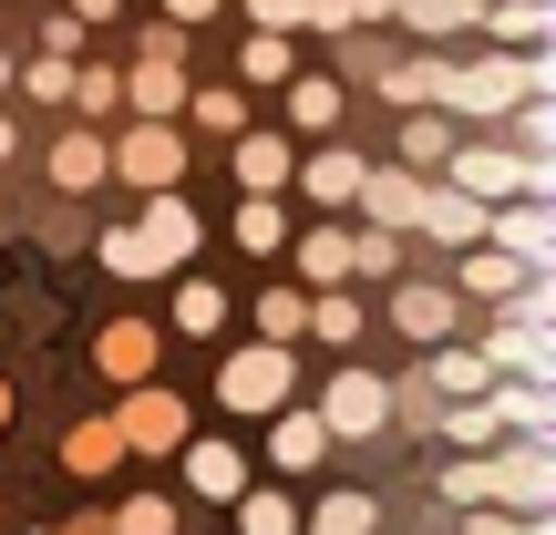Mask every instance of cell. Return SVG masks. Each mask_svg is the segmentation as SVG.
<instances>
[{
  "instance_id": "obj_25",
  "label": "cell",
  "mask_w": 556,
  "mask_h": 535,
  "mask_svg": "<svg viewBox=\"0 0 556 535\" xmlns=\"http://www.w3.org/2000/svg\"><path fill=\"white\" fill-rule=\"evenodd\" d=\"M227 330V289L217 278H186L176 268V309H165V340H217Z\"/></svg>"
},
{
  "instance_id": "obj_6",
  "label": "cell",
  "mask_w": 556,
  "mask_h": 535,
  "mask_svg": "<svg viewBox=\"0 0 556 535\" xmlns=\"http://www.w3.org/2000/svg\"><path fill=\"white\" fill-rule=\"evenodd\" d=\"M135 238H144V268L155 278H176V268H197V247H206V227H197V206L165 186V196H144V217H135Z\"/></svg>"
},
{
  "instance_id": "obj_32",
  "label": "cell",
  "mask_w": 556,
  "mask_h": 535,
  "mask_svg": "<svg viewBox=\"0 0 556 535\" xmlns=\"http://www.w3.org/2000/svg\"><path fill=\"white\" fill-rule=\"evenodd\" d=\"M227 238H238L248 258H278V247H289V206H278V196H238V217H227Z\"/></svg>"
},
{
  "instance_id": "obj_1",
  "label": "cell",
  "mask_w": 556,
  "mask_h": 535,
  "mask_svg": "<svg viewBox=\"0 0 556 535\" xmlns=\"http://www.w3.org/2000/svg\"><path fill=\"white\" fill-rule=\"evenodd\" d=\"M278 402H299V351H278V340H238V351L217 360V412L227 422H268Z\"/></svg>"
},
{
  "instance_id": "obj_39",
  "label": "cell",
  "mask_w": 556,
  "mask_h": 535,
  "mask_svg": "<svg viewBox=\"0 0 556 535\" xmlns=\"http://www.w3.org/2000/svg\"><path fill=\"white\" fill-rule=\"evenodd\" d=\"M392 0H299V31H381Z\"/></svg>"
},
{
  "instance_id": "obj_37",
  "label": "cell",
  "mask_w": 556,
  "mask_h": 535,
  "mask_svg": "<svg viewBox=\"0 0 556 535\" xmlns=\"http://www.w3.org/2000/svg\"><path fill=\"white\" fill-rule=\"evenodd\" d=\"M433 433L454 443V454H495V443H505V433H495V412H484V392H475V402H443Z\"/></svg>"
},
{
  "instance_id": "obj_46",
  "label": "cell",
  "mask_w": 556,
  "mask_h": 535,
  "mask_svg": "<svg viewBox=\"0 0 556 535\" xmlns=\"http://www.w3.org/2000/svg\"><path fill=\"white\" fill-rule=\"evenodd\" d=\"M41 52H62V62H83V21H73V11H52V21H41Z\"/></svg>"
},
{
  "instance_id": "obj_41",
  "label": "cell",
  "mask_w": 556,
  "mask_h": 535,
  "mask_svg": "<svg viewBox=\"0 0 556 535\" xmlns=\"http://www.w3.org/2000/svg\"><path fill=\"white\" fill-rule=\"evenodd\" d=\"M11 82H21V103L62 114V93H73V62H62V52H31V62H11Z\"/></svg>"
},
{
  "instance_id": "obj_42",
  "label": "cell",
  "mask_w": 556,
  "mask_h": 535,
  "mask_svg": "<svg viewBox=\"0 0 556 535\" xmlns=\"http://www.w3.org/2000/svg\"><path fill=\"white\" fill-rule=\"evenodd\" d=\"M433 495L454 505V515H464V505H495V463H484V454H454V463L433 474Z\"/></svg>"
},
{
  "instance_id": "obj_34",
  "label": "cell",
  "mask_w": 556,
  "mask_h": 535,
  "mask_svg": "<svg viewBox=\"0 0 556 535\" xmlns=\"http://www.w3.org/2000/svg\"><path fill=\"white\" fill-rule=\"evenodd\" d=\"M443 144H454V114H402V135H392V165L433 176V165H443Z\"/></svg>"
},
{
  "instance_id": "obj_16",
  "label": "cell",
  "mask_w": 556,
  "mask_h": 535,
  "mask_svg": "<svg viewBox=\"0 0 556 535\" xmlns=\"http://www.w3.org/2000/svg\"><path fill=\"white\" fill-rule=\"evenodd\" d=\"M124 114L176 124V114H186V62H176V52H135V62H124Z\"/></svg>"
},
{
  "instance_id": "obj_54",
  "label": "cell",
  "mask_w": 556,
  "mask_h": 535,
  "mask_svg": "<svg viewBox=\"0 0 556 535\" xmlns=\"http://www.w3.org/2000/svg\"><path fill=\"white\" fill-rule=\"evenodd\" d=\"M299 535H319V525H299Z\"/></svg>"
},
{
  "instance_id": "obj_17",
  "label": "cell",
  "mask_w": 556,
  "mask_h": 535,
  "mask_svg": "<svg viewBox=\"0 0 556 535\" xmlns=\"http://www.w3.org/2000/svg\"><path fill=\"white\" fill-rule=\"evenodd\" d=\"M475 41H495V52H546L556 41V0H475Z\"/></svg>"
},
{
  "instance_id": "obj_11",
  "label": "cell",
  "mask_w": 556,
  "mask_h": 535,
  "mask_svg": "<svg viewBox=\"0 0 556 535\" xmlns=\"http://www.w3.org/2000/svg\"><path fill=\"white\" fill-rule=\"evenodd\" d=\"M155 360H165V319H103L93 330V371L114 381V392L124 381H155Z\"/></svg>"
},
{
  "instance_id": "obj_18",
  "label": "cell",
  "mask_w": 556,
  "mask_h": 535,
  "mask_svg": "<svg viewBox=\"0 0 556 535\" xmlns=\"http://www.w3.org/2000/svg\"><path fill=\"white\" fill-rule=\"evenodd\" d=\"M484 412H495L505 443H556V381H495Z\"/></svg>"
},
{
  "instance_id": "obj_38",
  "label": "cell",
  "mask_w": 556,
  "mask_h": 535,
  "mask_svg": "<svg viewBox=\"0 0 556 535\" xmlns=\"http://www.w3.org/2000/svg\"><path fill=\"white\" fill-rule=\"evenodd\" d=\"M495 135H505V144H516V155H556V93H526V103H516V114H505V124H495Z\"/></svg>"
},
{
  "instance_id": "obj_19",
  "label": "cell",
  "mask_w": 556,
  "mask_h": 535,
  "mask_svg": "<svg viewBox=\"0 0 556 535\" xmlns=\"http://www.w3.org/2000/svg\"><path fill=\"white\" fill-rule=\"evenodd\" d=\"M475 351L495 360V381H556V330H526V319H495V330H484Z\"/></svg>"
},
{
  "instance_id": "obj_20",
  "label": "cell",
  "mask_w": 556,
  "mask_h": 535,
  "mask_svg": "<svg viewBox=\"0 0 556 535\" xmlns=\"http://www.w3.org/2000/svg\"><path fill=\"white\" fill-rule=\"evenodd\" d=\"M443 278H454V298H464V309H475V298H484V309H505V298H516V278H526V258H505V247H454V268H443Z\"/></svg>"
},
{
  "instance_id": "obj_52",
  "label": "cell",
  "mask_w": 556,
  "mask_h": 535,
  "mask_svg": "<svg viewBox=\"0 0 556 535\" xmlns=\"http://www.w3.org/2000/svg\"><path fill=\"white\" fill-rule=\"evenodd\" d=\"M0 433H11V381H0Z\"/></svg>"
},
{
  "instance_id": "obj_35",
  "label": "cell",
  "mask_w": 556,
  "mask_h": 535,
  "mask_svg": "<svg viewBox=\"0 0 556 535\" xmlns=\"http://www.w3.org/2000/svg\"><path fill=\"white\" fill-rule=\"evenodd\" d=\"M299 330H309V289H299V278H278V289H258V340H278V351H299Z\"/></svg>"
},
{
  "instance_id": "obj_36",
  "label": "cell",
  "mask_w": 556,
  "mask_h": 535,
  "mask_svg": "<svg viewBox=\"0 0 556 535\" xmlns=\"http://www.w3.org/2000/svg\"><path fill=\"white\" fill-rule=\"evenodd\" d=\"M238 535H299V495L289 484H248L238 495Z\"/></svg>"
},
{
  "instance_id": "obj_22",
  "label": "cell",
  "mask_w": 556,
  "mask_h": 535,
  "mask_svg": "<svg viewBox=\"0 0 556 535\" xmlns=\"http://www.w3.org/2000/svg\"><path fill=\"white\" fill-rule=\"evenodd\" d=\"M413 238H433V247H475L484 238V206L475 196H454V186H422V206H413Z\"/></svg>"
},
{
  "instance_id": "obj_50",
  "label": "cell",
  "mask_w": 556,
  "mask_h": 535,
  "mask_svg": "<svg viewBox=\"0 0 556 535\" xmlns=\"http://www.w3.org/2000/svg\"><path fill=\"white\" fill-rule=\"evenodd\" d=\"M21 155V114H0V165H11Z\"/></svg>"
},
{
  "instance_id": "obj_21",
  "label": "cell",
  "mask_w": 556,
  "mask_h": 535,
  "mask_svg": "<svg viewBox=\"0 0 556 535\" xmlns=\"http://www.w3.org/2000/svg\"><path fill=\"white\" fill-rule=\"evenodd\" d=\"M381 103H392V114H433V93H443V52L433 41H422V52H381Z\"/></svg>"
},
{
  "instance_id": "obj_14",
  "label": "cell",
  "mask_w": 556,
  "mask_h": 535,
  "mask_svg": "<svg viewBox=\"0 0 556 535\" xmlns=\"http://www.w3.org/2000/svg\"><path fill=\"white\" fill-rule=\"evenodd\" d=\"M41 176H52V196H93V186H114V165H103V124H62V135L41 144Z\"/></svg>"
},
{
  "instance_id": "obj_28",
  "label": "cell",
  "mask_w": 556,
  "mask_h": 535,
  "mask_svg": "<svg viewBox=\"0 0 556 535\" xmlns=\"http://www.w3.org/2000/svg\"><path fill=\"white\" fill-rule=\"evenodd\" d=\"M114 463H124V433H114V412H93V422H73V433H62V474L103 484Z\"/></svg>"
},
{
  "instance_id": "obj_4",
  "label": "cell",
  "mask_w": 556,
  "mask_h": 535,
  "mask_svg": "<svg viewBox=\"0 0 556 535\" xmlns=\"http://www.w3.org/2000/svg\"><path fill=\"white\" fill-rule=\"evenodd\" d=\"M114 433H124V454H176L186 433H197V412H186V392H165V381H124V402H114Z\"/></svg>"
},
{
  "instance_id": "obj_48",
  "label": "cell",
  "mask_w": 556,
  "mask_h": 535,
  "mask_svg": "<svg viewBox=\"0 0 556 535\" xmlns=\"http://www.w3.org/2000/svg\"><path fill=\"white\" fill-rule=\"evenodd\" d=\"M217 11H227V0H165L155 21H176V31H206V21H217Z\"/></svg>"
},
{
  "instance_id": "obj_33",
  "label": "cell",
  "mask_w": 556,
  "mask_h": 535,
  "mask_svg": "<svg viewBox=\"0 0 556 535\" xmlns=\"http://www.w3.org/2000/svg\"><path fill=\"white\" fill-rule=\"evenodd\" d=\"M299 525H319V535H381V495H361V484H340V495H319Z\"/></svg>"
},
{
  "instance_id": "obj_13",
  "label": "cell",
  "mask_w": 556,
  "mask_h": 535,
  "mask_svg": "<svg viewBox=\"0 0 556 535\" xmlns=\"http://www.w3.org/2000/svg\"><path fill=\"white\" fill-rule=\"evenodd\" d=\"M484 247H505V258H526V268H556V206H536V196L484 206Z\"/></svg>"
},
{
  "instance_id": "obj_24",
  "label": "cell",
  "mask_w": 556,
  "mask_h": 535,
  "mask_svg": "<svg viewBox=\"0 0 556 535\" xmlns=\"http://www.w3.org/2000/svg\"><path fill=\"white\" fill-rule=\"evenodd\" d=\"M176 124H197V135H248V124H258V103H248V82H186V114Z\"/></svg>"
},
{
  "instance_id": "obj_30",
  "label": "cell",
  "mask_w": 556,
  "mask_h": 535,
  "mask_svg": "<svg viewBox=\"0 0 556 535\" xmlns=\"http://www.w3.org/2000/svg\"><path fill=\"white\" fill-rule=\"evenodd\" d=\"M361 330H371V319H361L351 289H309V330H299V340H319V351H351Z\"/></svg>"
},
{
  "instance_id": "obj_47",
  "label": "cell",
  "mask_w": 556,
  "mask_h": 535,
  "mask_svg": "<svg viewBox=\"0 0 556 535\" xmlns=\"http://www.w3.org/2000/svg\"><path fill=\"white\" fill-rule=\"evenodd\" d=\"M248 31H299V0H248Z\"/></svg>"
},
{
  "instance_id": "obj_12",
  "label": "cell",
  "mask_w": 556,
  "mask_h": 535,
  "mask_svg": "<svg viewBox=\"0 0 556 535\" xmlns=\"http://www.w3.org/2000/svg\"><path fill=\"white\" fill-rule=\"evenodd\" d=\"M176 463H186V495H206V505H238L248 495V443H227V433H186Z\"/></svg>"
},
{
  "instance_id": "obj_27",
  "label": "cell",
  "mask_w": 556,
  "mask_h": 535,
  "mask_svg": "<svg viewBox=\"0 0 556 535\" xmlns=\"http://www.w3.org/2000/svg\"><path fill=\"white\" fill-rule=\"evenodd\" d=\"M299 289H351V227L340 217H319L299 238Z\"/></svg>"
},
{
  "instance_id": "obj_9",
  "label": "cell",
  "mask_w": 556,
  "mask_h": 535,
  "mask_svg": "<svg viewBox=\"0 0 556 535\" xmlns=\"http://www.w3.org/2000/svg\"><path fill=\"white\" fill-rule=\"evenodd\" d=\"M392 330H402V340H422V351H433V340H454V330H464L454 278H392Z\"/></svg>"
},
{
  "instance_id": "obj_10",
  "label": "cell",
  "mask_w": 556,
  "mask_h": 535,
  "mask_svg": "<svg viewBox=\"0 0 556 535\" xmlns=\"http://www.w3.org/2000/svg\"><path fill=\"white\" fill-rule=\"evenodd\" d=\"M289 165H299V144L278 135V124L227 135V176H238V196H289Z\"/></svg>"
},
{
  "instance_id": "obj_43",
  "label": "cell",
  "mask_w": 556,
  "mask_h": 535,
  "mask_svg": "<svg viewBox=\"0 0 556 535\" xmlns=\"http://www.w3.org/2000/svg\"><path fill=\"white\" fill-rule=\"evenodd\" d=\"M433 412H443V392L422 371H392V433H433Z\"/></svg>"
},
{
  "instance_id": "obj_29",
  "label": "cell",
  "mask_w": 556,
  "mask_h": 535,
  "mask_svg": "<svg viewBox=\"0 0 556 535\" xmlns=\"http://www.w3.org/2000/svg\"><path fill=\"white\" fill-rule=\"evenodd\" d=\"M289 73H299V31H248V41H238V73H227V82L268 93V82H289Z\"/></svg>"
},
{
  "instance_id": "obj_31",
  "label": "cell",
  "mask_w": 556,
  "mask_h": 535,
  "mask_svg": "<svg viewBox=\"0 0 556 535\" xmlns=\"http://www.w3.org/2000/svg\"><path fill=\"white\" fill-rule=\"evenodd\" d=\"M62 103H73L83 124H114L124 114V62H73V93Z\"/></svg>"
},
{
  "instance_id": "obj_26",
  "label": "cell",
  "mask_w": 556,
  "mask_h": 535,
  "mask_svg": "<svg viewBox=\"0 0 556 535\" xmlns=\"http://www.w3.org/2000/svg\"><path fill=\"white\" fill-rule=\"evenodd\" d=\"M392 21H402L413 41H433V52L475 41V0H392Z\"/></svg>"
},
{
  "instance_id": "obj_2",
  "label": "cell",
  "mask_w": 556,
  "mask_h": 535,
  "mask_svg": "<svg viewBox=\"0 0 556 535\" xmlns=\"http://www.w3.org/2000/svg\"><path fill=\"white\" fill-rule=\"evenodd\" d=\"M309 412L330 422V443H392V381H381L371 360H340Z\"/></svg>"
},
{
  "instance_id": "obj_3",
  "label": "cell",
  "mask_w": 556,
  "mask_h": 535,
  "mask_svg": "<svg viewBox=\"0 0 556 535\" xmlns=\"http://www.w3.org/2000/svg\"><path fill=\"white\" fill-rule=\"evenodd\" d=\"M103 165H114V186H135V196H165V186H186V124L124 114V135H103Z\"/></svg>"
},
{
  "instance_id": "obj_7",
  "label": "cell",
  "mask_w": 556,
  "mask_h": 535,
  "mask_svg": "<svg viewBox=\"0 0 556 535\" xmlns=\"http://www.w3.org/2000/svg\"><path fill=\"white\" fill-rule=\"evenodd\" d=\"M278 114H289V124H278L289 144L340 135V124H351V82H340V73H289V82H278Z\"/></svg>"
},
{
  "instance_id": "obj_15",
  "label": "cell",
  "mask_w": 556,
  "mask_h": 535,
  "mask_svg": "<svg viewBox=\"0 0 556 535\" xmlns=\"http://www.w3.org/2000/svg\"><path fill=\"white\" fill-rule=\"evenodd\" d=\"M330 454H340V443H330V422H319L309 402H278V412H268V463H278V474H319Z\"/></svg>"
},
{
  "instance_id": "obj_40",
  "label": "cell",
  "mask_w": 556,
  "mask_h": 535,
  "mask_svg": "<svg viewBox=\"0 0 556 535\" xmlns=\"http://www.w3.org/2000/svg\"><path fill=\"white\" fill-rule=\"evenodd\" d=\"M103 535H186V515H176V495H124L103 515Z\"/></svg>"
},
{
  "instance_id": "obj_23",
  "label": "cell",
  "mask_w": 556,
  "mask_h": 535,
  "mask_svg": "<svg viewBox=\"0 0 556 535\" xmlns=\"http://www.w3.org/2000/svg\"><path fill=\"white\" fill-rule=\"evenodd\" d=\"M422 381H433L443 402H475V392H495V360H484L475 340H433V351H422Z\"/></svg>"
},
{
  "instance_id": "obj_49",
  "label": "cell",
  "mask_w": 556,
  "mask_h": 535,
  "mask_svg": "<svg viewBox=\"0 0 556 535\" xmlns=\"http://www.w3.org/2000/svg\"><path fill=\"white\" fill-rule=\"evenodd\" d=\"M62 11H73L83 31H93V21H124V11H135V0H62Z\"/></svg>"
},
{
  "instance_id": "obj_8",
  "label": "cell",
  "mask_w": 556,
  "mask_h": 535,
  "mask_svg": "<svg viewBox=\"0 0 556 535\" xmlns=\"http://www.w3.org/2000/svg\"><path fill=\"white\" fill-rule=\"evenodd\" d=\"M361 176H371V155H351V144H299V165H289V186L309 196V217H340V206L361 196Z\"/></svg>"
},
{
  "instance_id": "obj_45",
  "label": "cell",
  "mask_w": 556,
  "mask_h": 535,
  "mask_svg": "<svg viewBox=\"0 0 556 535\" xmlns=\"http://www.w3.org/2000/svg\"><path fill=\"white\" fill-rule=\"evenodd\" d=\"M93 258H103V278H155V268H144V238H135V227H103Z\"/></svg>"
},
{
  "instance_id": "obj_53",
  "label": "cell",
  "mask_w": 556,
  "mask_h": 535,
  "mask_svg": "<svg viewBox=\"0 0 556 535\" xmlns=\"http://www.w3.org/2000/svg\"><path fill=\"white\" fill-rule=\"evenodd\" d=\"M0 93H11V52H0Z\"/></svg>"
},
{
  "instance_id": "obj_51",
  "label": "cell",
  "mask_w": 556,
  "mask_h": 535,
  "mask_svg": "<svg viewBox=\"0 0 556 535\" xmlns=\"http://www.w3.org/2000/svg\"><path fill=\"white\" fill-rule=\"evenodd\" d=\"M62 535H103V515H73V525H62Z\"/></svg>"
},
{
  "instance_id": "obj_5",
  "label": "cell",
  "mask_w": 556,
  "mask_h": 535,
  "mask_svg": "<svg viewBox=\"0 0 556 535\" xmlns=\"http://www.w3.org/2000/svg\"><path fill=\"white\" fill-rule=\"evenodd\" d=\"M495 505L505 515H556V443H495Z\"/></svg>"
},
{
  "instance_id": "obj_44",
  "label": "cell",
  "mask_w": 556,
  "mask_h": 535,
  "mask_svg": "<svg viewBox=\"0 0 556 535\" xmlns=\"http://www.w3.org/2000/svg\"><path fill=\"white\" fill-rule=\"evenodd\" d=\"M351 278H381V289L402 278V238L392 227H351Z\"/></svg>"
}]
</instances>
